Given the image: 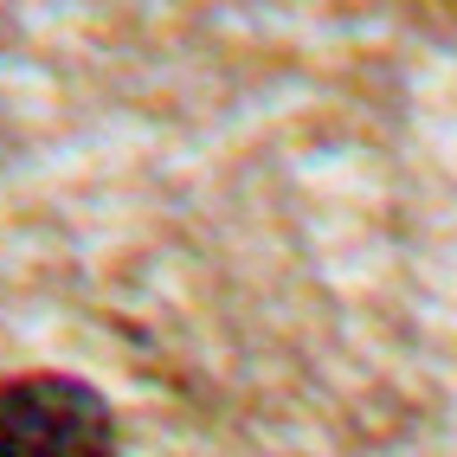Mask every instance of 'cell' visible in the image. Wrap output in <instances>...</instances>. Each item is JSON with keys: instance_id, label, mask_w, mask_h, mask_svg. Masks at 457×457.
<instances>
[{"instance_id": "obj_1", "label": "cell", "mask_w": 457, "mask_h": 457, "mask_svg": "<svg viewBox=\"0 0 457 457\" xmlns=\"http://www.w3.org/2000/svg\"><path fill=\"white\" fill-rule=\"evenodd\" d=\"M0 457H123L110 400L78 374H7L0 380Z\"/></svg>"}]
</instances>
